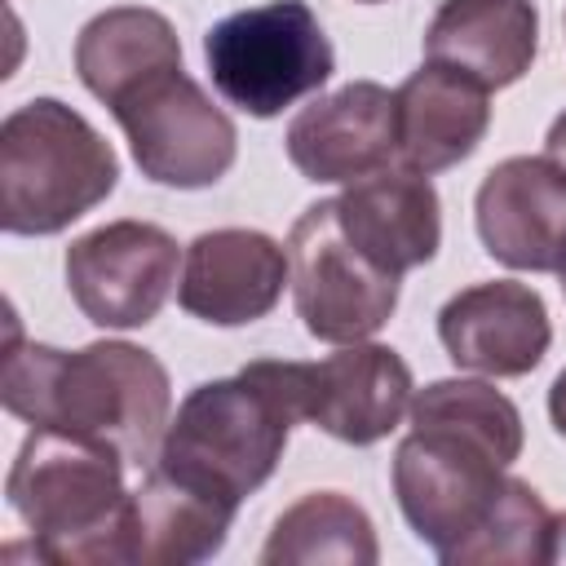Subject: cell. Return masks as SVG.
<instances>
[{
    "mask_svg": "<svg viewBox=\"0 0 566 566\" xmlns=\"http://www.w3.org/2000/svg\"><path fill=\"white\" fill-rule=\"evenodd\" d=\"M522 455V411L486 380H433L411 398V433L394 451V495L447 566L548 562L553 513L509 473Z\"/></svg>",
    "mask_w": 566,
    "mask_h": 566,
    "instance_id": "1",
    "label": "cell"
},
{
    "mask_svg": "<svg viewBox=\"0 0 566 566\" xmlns=\"http://www.w3.org/2000/svg\"><path fill=\"white\" fill-rule=\"evenodd\" d=\"M0 398L9 416L106 442L137 469L159 455L172 420V385L150 349L128 340H93L66 354L22 340L13 323Z\"/></svg>",
    "mask_w": 566,
    "mask_h": 566,
    "instance_id": "2",
    "label": "cell"
},
{
    "mask_svg": "<svg viewBox=\"0 0 566 566\" xmlns=\"http://www.w3.org/2000/svg\"><path fill=\"white\" fill-rule=\"evenodd\" d=\"M124 464L128 460L106 442L31 424L9 464L4 495L31 531L40 562H124V522L133 500Z\"/></svg>",
    "mask_w": 566,
    "mask_h": 566,
    "instance_id": "3",
    "label": "cell"
},
{
    "mask_svg": "<svg viewBox=\"0 0 566 566\" xmlns=\"http://www.w3.org/2000/svg\"><path fill=\"white\" fill-rule=\"evenodd\" d=\"M119 181L111 142L66 102L31 97L0 124V226L57 234L93 212Z\"/></svg>",
    "mask_w": 566,
    "mask_h": 566,
    "instance_id": "4",
    "label": "cell"
},
{
    "mask_svg": "<svg viewBox=\"0 0 566 566\" xmlns=\"http://www.w3.org/2000/svg\"><path fill=\"white\" fill-rule=\"evenodd\" d=\"M292 424V411L261 380L239 371L195 385L181 398L150 464L239 509L243 495L265 486L279 469Z\"/></svg>",
    "mask_w": 566,
    "mask_h": 566,
    "instance_id": "5",
    "label": "cell"
},
{
    "mask_svg": "<svg viewBox=\"0 0 566 566\" xmlns=\"http://www.w3.org/2000/svg\"><path fill=\"white\" fill-rule=\"evenodd\" d=\"M203 57L217 93L256 119L283 115L336 71L332 40L305 0H270L221 18L203 35Z\"/></svg>",
    "mask_w": 566,
    "mask_h": 566,
    "instance_id": "6",
    "label": "cell"
},
{
    "mask_svg": "<svg viewBox=\"0 0 566 566\" xmlns=\"http://www.w3.org/2000/svg\"><path fill=\"white\" fill-rule=\"evenodd\" d=\"M243 371L261 380L292 411V420H310L349 447L389 438L411 407V367L389 345L354 340L318 363L256 358Z\"/></svg>",
    "mask_w": 566,
    "mask_h": 566,
    "instance_id": "7",
    "label": "cell"
},
{
    "mask_svg": "<svg viewBox=\"0 0 566 566\" xmlns=\"http://www.w3.org/2000/svg\"><path fill=\"white\" fill-rule=\"evenodd\" d=\"M115 124L128 137V150L142 177L177 190L217 186L239 150V133L221 106L195 84L181 66H164L137 80L111 102Z\"/></svg>",
    "mask_w": 566,
    "mask_h": 566,
    "instance_id": "8",
    "label": "cell"
},
{
    "mask_svg": "<svg viewBox=\"0 0 566 566\" xmlns=\"http://www.w3.org/2000/svg\"><path fill=\"white\" fill-rule=\"evenodd\" d=\"M292 301L314 340L354 345L376 336L398 310V274L376 270L340 230L336 199L310 203L287 234Z\"/></svg>",
    "mask_w": 566,
    "mask_h": 566,
    "instance_id": "9",
    "label": "cell"
},
{
    "mask_svg": "<svg viewBox=\"0 0 566 566\" xmlns=\"http://www.w3.org/2000/svg\"><path fill=\"white\" fill-rule=\"evenodd\" d=\"M177 239L155 221H106L66 248L71 301L97 327H146L177 287Z\"/></svg>",
    "mask_w": 566,
    "mask_h": 566,
    "instance_id": "10",
    "label": "cell"
},
{
    "mask_svg": "<svg viewBox=\"0 0 566 566\" xmlns=\"http://www.w3.org/2000/svg\"><path fill=\"white\" fill-rule=\"evenodd\" d=\"M482 248L531 274L566 270V168L548 155H509L500 159L473 199Z\"/></svg>",
    "mask_w": 566,
    "mask_h": 566,
    "instance_id": "11",
    "label": "cell"
},
{
    "mask_svg": "<svg viewBox=\"0 0 566 566\" xmlns=\"http://www.w3.org/2000/svg\"><path fill=\"white\" fill-rule=\"evenodd\" d=\"M287 159L305 181H358L398 155V97L376 80H349L287 124Z\"/></svg>",
    "mask_w": 566,
    "mask_h": 566,
    "instance_id": "12",
    "label": "cell"
},
{
    "mask_svg": "<svg viewBox=\"0 0 566 566\" xmlns=\"http://www.w3.org/2000/svg\"><path fill=\"white\" fill-rule=\"evenodd\" d=\"M292 283L287 248L261 230L226 226L186 248L177 301L190 318L212 327H243L265 318Z\"/></svg>",
    "mask_w": 566,
    "mask_h": 566,
    "instance_id": "13",
    "label": "cell"
},
{
    "mask_svg": "<svg viewBox=\"0 0 566 566\" xmlns=\"http://www.w3.org/2000/svg\"><path fill=\"white\" fill-rule=\"evenodd\" d=\"M438 340L447 358L482 376H526L544 363L553 323L544 296L513 279H491L455 292L438 310Z\"/></svg>",
    "mask_w": 566,
    "mask_h": 566,
    "instance_id": "14",
    "label": "cell"
},
{
    "mask_svg": "<svg viewBox=\"0 0 566 566\" xmlns=\"http://www.w3.org/2000/svg\"><path fill=\"white\" fill-rule=\"evenodd\" d=\"M336 221L345 239L385 274H407L429 265L442 243V203L429 172L416 168H380L371 177L349 181L336 195Z\"/></svg>",
    "mask_w": 566,
    "mask_h": 566,
    "instance_id": "15",
    "label": "cell"
},
{
    "mask_svg": "<svg viewBox=\"0 0 566 566\" xmlns=\"http://www.w3.org/2000/svg\"><path fill=\"white\" fill-rule=\"evenodd\" d=\"M398 97V159L416 172H442L469 159L491 128V88L473 75L429 62L402 80Z\"/></svg>",
    "mask_w": 566,
    "mask_h": 566,
    "instance_id": "16",
    "label": "cell"
},
{
    "mask_svg": "<svg viewBox=\"0 0 566 566\" xmlns=\"http://www.w3.org/2000/svg\"><path fill=\"white\" fill-rule=\"evenodd\" d=\"M234 504L146 464L142 486L128 500L124 562L137 566H190L226 548L234 526Z\"/></svg>",
    "mask_w": 566,
    "mask_h": 566,
    "instance_id": "17",
    "label": "cell"
},
{
    "mask_svg": "<svg viewBox=\"0 0 566 566\" xmlns=\"http://www.w3.org/2000/svg\"><path fill=\"white\" fill-rule=\"evenodd\" d=\"M539 49V13L531 0H442L429 31L424 57L473 75L486 88L517 84Z\"/></svg>",
    "mask_w": 566,
    "mask_h": 566,
    "instance_id": "18",
    "label": "cell"
},
{
    "mask_svg": "<svg viewBox=\"0 0 566 566\" xmlns=\"http://www.w3.org/2000/svg\"><path fill=\"white\" fill-rule=\"evenodd\" d=\"M164 66H181V40L159 9L115 4L75 35V75L106 106Z\"/></svg>",
    "mask_w": 566,
    "mask_h": 566,
    "instance_id": "19",
    "label": "cell"
},
{
    "mask_svg": "<svg viewBox=\"0 0 566 566\" xmlns=\"http://www.w3.org/2000/svg\"><path fill=\"white\" fill-rule=\"evenodd\" d=\"M380 557L376 526L363 504L340 491H310L292 509L279 513L261 562L265 566H310V562H345L371 566Z\"/></svg>",
    "mask_w": 566,
    "mask_h": 566,
    "instance_id": "20",
    "label": "cell"
},
{
    "mask_svg": "<svg viewBox=\"0 0 566 566\" xmlns=\"http://www.w3.org/2000/svg\"><path fill=\"white\" fill-rule=\"evenodd\" d=\"M548 420H553V429L566 438V367L557 371V380H553V389H548Z\"/></svg>",
    "mask_w": 566,
    "mask_h": 566,
    "instance_id": "21",
    "label": "cell"
},
{
    "mask_svg": "<svg viewBox=\"0 0 566 566\" xmlns=\"http://www.w3.org/2000/svg\"><path fill=\"white\" fill-rule=\"evenodd\" d=\"M544 155L557 164V168H566V111L548 124V137H544Z\"/></svg>",
    "mask_w": 566,
    "mask_h": 566,
    "instance_id": "22",
    "label": "cell"
},
{
    "mask_svg": "<svg viewBox=\"0 0 566 566\" xmlns=\"http://www.w3.org/2000/svg\"><path fill=\"white\" fill-rule=\"evenodd\" d=\"M548 562H566V513H553V526H548Z\"/></svg>",
    "mask_w": 566,
    "mask_h": 566,
    "instance_id": "23",
    "label": "cell"
},
{
    "mask_svg": "<svg viewBox=\"0 0 566 566\" xmlns=\"http://www.w3.org/2000/svg\"><path fill=\"white\" fill-rule=\"evenodd\" d=\"M562 292H566V270H562Z\"/></svg>",
    "mask_w": 566,
    "mask_h": 566,
    "instance_id": "24",
    "label": "cell"
},
{
    "mask_svg": "<svg viewBox=\"0 0 566 566\" xmlns=\"http://www.w3.org/2000/svg\"><path fill=\"white\" fill-rule=\"evenodd\" d=\"M363 4H376V0H363Z\"/></svg>",
    "mask_w": 566,
    "mask_h": 566,
    "instance_id": "25",
    "label": "cell"
}]
</instances>
